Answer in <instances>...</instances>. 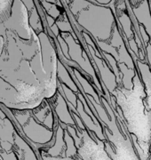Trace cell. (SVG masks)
Returning <instances> with one entry per match:
<instances>
[{
	"instance_id": "obj_4",
	"label": "cell",
	"mask_w": 151,
	"mask_h": 160,
	"mask_svg": "<svg viewBox=\"0 0 151 160\" xmlns=\"http://www.w3.org/2000/svg\"><path fill=\"white\" fill-rule=\"evenodd\" d=\"M149 150H150V152H151V140H150V146H149Z\"/></svg>"
},
{
	"instance_id": "obj_1",
	"label": "cell",
	"mask_w": 151,
	"mask_h": 160,
	"mask_svg": "<svg viewBox=\"0 0 151 160\" xmlns=\"http://www.w3.org/2000/svg\"><path fill=\"white\" fill-rule=\"evenodd\" d=\"M15 143L18 145L19 152L21 154L20 160H37L36 158L35 155L32 152L31 149L27 145V143L23 142L21 138L16 134Z\"/></svg>"
},
{
	"instance_id": "obj_2",
	"label": "cell",
	"mask_w": 151,
	"mask_h": 160,
	"mask_svg": "<svg viewBox=\"0 0 151 160\" xmlns=\"http://www.w3.org/2000/svg\"><path fill=\"white\" fill-rule=\"evenodd\" d=\"M13 0H0V25L5 23L12 13Z\"/></svg>"
},
{
	"instance_id": "obj_3",
	"label": "cell",
	"mask_w": 151,
	"mask_h": 160,
	"mask_svg": "<svg viewBox=\"0 0 151 160\" xmlns=\"http://www.w3.org/2000/svg\"><path fill=\"white\" fill-rule=\"evenodd\" d=\"M43 160H76L74 158H68V157H51L46 154H42Z\"/></svg>"
},
{
	"instance_id": "obj_5",
	"label": "cell",
	"mask_w": 151,
	"mask_h": 160,
	"mask_svg": "<svg viewBox=\"0 0 151 160\" xmlns=\"http://www.w3.org/2000/svg\"><path fill=\"white\" fill-rule=\"evenodd\" d=\"M0 160H2V158H1V157H0Z\"/></svg>"
}]
</instances>
